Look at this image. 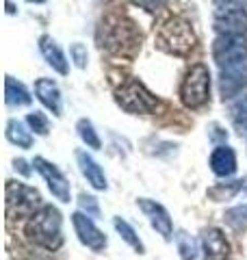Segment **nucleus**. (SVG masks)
Listing matches in <instances>:
<instances>
[{"mask_svg": "<svg viewBox=\"0 0 247 260\" xmlns=\"http://www.w3.org/2000/svg\"><path fill=\"white\" fill-rule=\"evenodd\" d=\"M30 243L48 251H56L63 245V219L54 206H41L33 217H28L24 228Z\"/></svg>", "mask_w": 247, "mask_h": 260, "instance_id": "nucleus-1", "label": "nucleus"}, {"mask_svg": "<svg viewBox=\"0 0 247 260\" xmlns=\"http://www.w3.org/2000/svg\"><path fill=\"white\" fill-rule=\"evenodd\" d=\"M100 39L102 46L113 54H121V56H130L141 48V35L135 28V24L121 18V15H111L102 22V30H100Z\"/></svg>", "mask_w": 247, "mask_h": 260, "instance_id": "nucleus-2", "label": "nucleus"}, {"mask_svg": "<svg viewBox=\"0 0 247 260\" xmlns=\"http://www.w3.org/2000/svg\"><path fill=\"white\" fill-rule=\"evenodd\" d=\"M156 46L174 56H187L195 46V32L182 18H169L156 32Z\"/></svg>", "mask_w": 247, "mask_h": 260, "instance_id": "nucleus-3", "label": "nucleus"}, {"mask_svg": "<svg viewBox=\"0 0 247 260\" xmlns=\"http://www.w3.org/2000/svg\"><path fill=\"white\" fill-rule=\"evenodd\" d=\"M115 102H117L123 111L135 113V115H139V113H141V115H145V113H156L163 107V102L159 98L147 91L145 85H141L135 78L126 80V83L115 91Z\"/></svg>", "mask_w": 247, "mask_h": 260, "instance_id": "nucleus-4", "label": "nucleus"}, {"mask_svg": "<svg viewBox=\"0 0 247 260\" xmlns=\"http://www.w3.org/2000/svg\"><path fill=\"white\" fill-rule=\"evenodd\" d=\"M5 198H7V215H9L11 219L33 217L41 208L39 191L33 189V186H28V184H24V182L7 180Z\"/></svg>", "mask_w": 247, "mask_h": 260, "instance_id": "nucleus-5", "label": "nucleus"}, {"mask_svg": "<svg viewBox=\"0 0 247 260\" xmlns=\"http://www.w3.org/2000/svg\"><path fill=\"white\" fill-rule=\"evenodd\" d=\"M210 98V72L206 65L197 63L184 74L180 85V100L189 109H200Z\"/></svg>", "mask_w": 247, "mask_h": 260, "instance_id": "nucleus-6", "label": "nucleus"}, {"mask_svg": "<svg viewBox=\"0 0 247 260\" xmlns=\"http://www.w3.org/2000/svg\"><path fill=\"white\" fill-rule=\"evenodd\" d=\"M212 59L219 68H232L247 59V39L243 35H219L212 44Z\"/></svg>", "mask_w": 247, "mask_h": 260, "instance_id": "nucleus-7", "label": "nucleus"}, {"mask_svg": "<svg viewBox=\"0 0 247 260\" xmlns=\"http://www.w3.org/2000/svg\"><path fill=\"white\" fill-rule=\"evenodd\" d=\"M33 165H35L37 172L44 176V180L48 182V189L52 191L54 198L59 202H63V204H68V202L72 200V186H70V180L65 178V174L61 172V169L56 165H52V162H48L46 158H41V156H35Z\"/></svg>", "mask_w": 247, "mask_h": 260, "instance_id": "nucleus-8", "label": "nucleus"}, {"mask_svg": "<svg viewBox=\"0 0 247 260\" xmlns=\"http://www.w3.org/2000/svg\"><path fill=\"white\" fill-rule=\"evenodd\" d=\"M72 223H74V230H76L78 241L82 245H87L91 251H102L106 247V234L91 221V217L85 215L82 210L72 215Z\"/></svg>", "mask_w": 247, "mask_h": 260, "instance_id": "nucleus-9", "label": "nucleus"}, {"mask_svg": "<svg viewBox=\"0 0 247 260\" xmlns=\"http://www.w3.org/2000/svg\"><path fill=\"white\" fill-rule=\"evenodd\" d=\"M137 204L143 210V215L147 217L150 225L161 234L165 241H169L171 237H174V223H171V217H169L167 210H165V206H161L159 202L147 200V198H139Z\"/></svg>", "mask_w": 247, "mask_h": 260, "instance_id": "nucleus-10", "label": "nucleus"}, {"mask_svg": "<svg viewBox=\"0 0 247 260\" xmlns=\"http://www.w3.org/2000/svg\"><path fill=\"white\" fill-rule=\"evenodd\" d=\"M215 30L219 35H245L247 32V11L243 7L217 11L215 13Z\"/></svg>", "mask_w": 247, "mask_h": 260, "instance_id": "nucleus-11", "label": "nucleus"}, {"mask_svg": "<svg viewBox=\"0 0 247 260\" xmlns=\"http://www.w3.org/2000/svg\"><path fill=\"white\" fill-rule=\"evenodd\" d=\"M245 87H247V63H238V65H232V68H221L219 89L224 100L241 93Z\"/></svg>", "mask_w": 247, "mask_h": 260, "instance_id": "nucleus-12", "label": "nucleus"}, {"mask_svg": "<svg viewBox=\"0 0 247 260\" xmlns=\"http://www.w3.org/2000/svg\"><path fill=\"white\" fill-rule=\"evenodd\" d=\"M204 260H226L230 256V241L219 228H208L202 232Z\"/></svg>", "mask_w": 247, "mask_h": 260, "instance_id": "nucleus-13", "label": "nucleus"}, {"mask_svg": "<svg viewBox=\"0 0 247 260\" xmlns=\"http://www.w3.org/2000/svg\"><path fill=\"white\" fill-rule=\"evenodd\" d=\"M76 160H78V169H80V174L87 178V182L94 186L96 191H104L106 186V176L102 172V167L98 165V162L89 156L87 152H82V150H76Z\"/></svg>", "mask_w": 247, "mask_h": 260, "instance_id": "nucleus-14", "label": "nucleus"}, {"mask_svg": "<svg viewBox=\"0 0 247 260\" xmlns=\"http://www.w3.org/2000/svg\"><path fill=\"white\" fill-rule=\"evenodd\" d=\"M210 169L219 178H230L236 172V154L230 145H219L210 154Z\"/></svg>", "mask_w": 247, "mask_h": 260, "instance_id": "nucleus-15", "label": "nucleus"}, {"mask_svg": "<svg viewBox=\"0 0 247 260\" xmlns=\"http://www.w3.org/2000/svg\"><path fill=\"white\" fill-rule=\"evenodd\" d=\"M39 50H41V54H44L46 63L50 65L52 70L59 72L61 76H65L70 72L68 59H65V54H63V50L59 48V44H56L50 35H41L39 37Z\"/></svg>", "mask_w": 247, "mask_h": 260, "instance_id": "nucleus-16", "label": "nucleus"}, {"mask_svg": "<svg viewBox=\"0 0 247 260\" xmlns=\"http://www.w3.org/2000/svg\"><path fill=\"white\" fill-rule=\"evenodd\" d=\"M35 95L48 111H52L56 117L61 115V91L54 80L50 78H39L35 83Z\"/></svg>", "mask_w": 247, "mask_h": 260, "instance_id": "nucleus-17", "label": "nucleus"}, {"mask_svg": "<svg viewBox=\"0 0 247 260\" xmlns=\"http://www.w3.org/2000/svg\"><path fill=\"white\" fill-rule=\"evenodd\" d=\"M30 93L26 91V87L22 83H18L15 78L7 76L5 80V102L7 107H28L30 104Z\"/></svg>", "mask_w": 247, "mask_h": 260, "instance_id": "nucleus-18", "label": "nucleus"}, {"mask_svg": "<svg viewBox=\"0 0 247 260\" xmlns=\"http://www.w3.org/2000/svg\"><path fill=\"white\" fill-rule=\"evenodd\" d=\"M5 135H7V139H9L13 145H18V148L28 150L30 145H33V135H30V130L24 128V124H22L20 119H9V121H7Z\"/></svg>", "mask_w": 247, "mask_h": 260, "instance_id": "nucleus-19", "label": "nucleus"}, {"mask_svg": "<svg viewBox=\"0 0 247 260\" xmlns=\"http://www.w3.org/2000/svg\"><path fill=\"white\" fill-rule=\"evenodd\" d=\"M113 225H115V230L119 232V237H121L123 241H126L128 245H130V247H133V249L137 251V254H143V251H145L143 243H141V239H139V234L135 232V228L130 225V223L126 221V219H121V217H115V219H113Z\"/></svg>", "mask_w": 247, "mask_h": 260, "instance_id": "nucleus-20", "label": "nucleus"}, {"mask_svg": "<svg viewBox=\"0 0 247 260\" xmlns=\"http://www.w3.org/2000/svg\"><path fill=\"white\" fill-rule=\"evenodd\" d=\"M76 130H78V137L82 139V143H87V148H91V150H100L102 148L100 137H98L96 128H94V124L89 119H78Z\"/></svg>", "mask_w": 247, "mask_h": 260, "instance_id": "nucleus-21", "label": "nucleus"}, {"mask_svg": "<svg viewBox=\"0 0 247 260\" xmlns=\"http://www.w3.org/2000/svg\"><path fill=\"white\" fill-rule=\"evenodd\" d=\"M243 186H245L243 180H234V182L217 184V186H212V189H208V198H210V200H215V202H224V200L234 198V195L241 191Z\"/></svg>", "mask_w": 247, "mask_h": 260, "instance_id": "nucleus-22", "label": "nucleus"}, {"mask_svg": "<svg viewBox=\"0 0 247 260\" xmlns=\"http://www.w3.org/2000/svg\"><path fill=\"white\" fill-rule=\"evenodd\" d=\"M176 241H178V251H180V258L182 260H195L197 258V241L187 234L184 230H180L176 234Z\"/></svg>", "mask_w": 247, "mask_h": 260, "instance_id": "nucleus-23", "label": "nucleus"}, {"mask_svg": "<svg viewBox=\"0 0 247 260\" xmlns=\"http://www.w3.org/2000/svg\"><path fill=\"white\" fill-rule=\"evenodd\" d=\"M226 221L234 228V230H245L247 228V206L230 208L226 213Z\"/></svg>", "mask_w": 247, "mask_h": 260, "instance_id": "nucleus-24", "label": "nucleus"}, {"mask_svg": "<svg viewBox=\"0 0 247 260\" xmlns=\"http://www.w3.org/2000/svg\"><path fill=\"white\" fill-rule=\"evenodd\" d=\"M26 124L30 126V130H35V135L39 137H46L48 135V130H50V126H48V119L41 115V113H30V115L26 117Z\"/></svg>", "mask_w": 247, "mask_h": 260, "instance_id": "nucleus-25", "label": "nucleus"}, {"mask_svg": "<svg viewBox=\"0 0 247 260\" xmlns=\"http://www.w3.org/2000/svg\"><path fill=\"white\" fill-rule=\"evenodd\" d=\"M78 206L82 213H87L89 217H100V206H98V200L94 195H87V193H80L78 198Z\"/></svg>", "mask_w": 247, "mask_h": 260, "instance_id": "nucleus-26", "label": "nucleus"}, {"mask_svg": "<svg viewBox=\"0 0 247 260\" xmlns=\"http://www.w3.org/2000/svg\"><path fill=\"white\" fill-rule=\"evenodd\" d=\"M70 54H72L74 63H76V68H80V70H82V68L87 65V48L82 46V44H72Z\"/></svg>", "mask_w": 247, "mask_h": 260, "instance_id": "nucleus-27", "label": "nucleus"}, {"mask_svg": "<svg viewBox=\"0 0 247 260\" xmlns=\"http://www.w3.org/2000/svg\"><path fill=\"white\" fill-rule=\"evenodd\" d=\"M135 7H139V9H145L147 13H156L163 7L165 0H130Z\"/></svg>", "mask_w": 247, "mask_h": 260, "instance_id": "nucleus-28", "label": "nucleus"}, {"mask_svg": "<svg viewBox=\"0 0 247 260\" xmlns=\"http://www.w3.org/2000/svg\"><path fill=\"white\" fill-rule=\"evenodd\" d=\"M247 0H215V7L217 11H224V9H236V7H243Z\"/></svg>", "mask_w": 247, "mask_h": 260, "instance_id": "nucleus-29", "label": "nucleus"}, {"mask_svg": "<svg viewBox=\"0 0 247 260\" xmlns=\"http://www.w3.org/2000/svg\"><path fill=\"white\" fill-rule=\"evenodd\" d=\"M13 167H15V172H20L22 176H30V169L26 167V160H22V158H18L13 162Z\"/></svg>", "mask_w": 247, "mask_h": 260, "instance_id": "nucleus-30", "label": "nucleus"}, {"mask_svg": "<svg viewBox=\"0 0 247 260\" xmlns=\"http://www.w3.org/2000/svg\"><path fill=\"white\" fill-rule=\"evenodd\" d=\"M236 128H238V133H241L243 137H247V115L236 117Z\"/></svg>", "mask_w": 247, "mask_h": 260, "instance_id": "nucleus-31", "label": "nucleus"}, {"mask_svg": "<svg viewBox=\"0 0 247 260\" xmlns=\"http://www.w3.org/2000/svg\"><path fill=\"white\" fill-rule=\"evenodd\" d=\"M28 3H46V0H28Z\"/></svg>", "mask_w": 247, "mask_h": 260, "instance_id": "nucleus-32", "label": "nucleus"}]
</instances>
